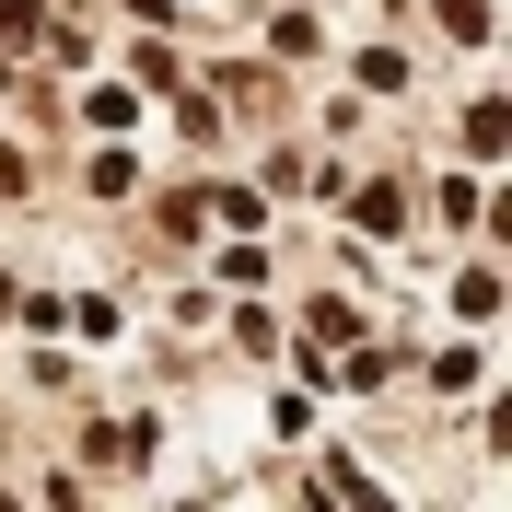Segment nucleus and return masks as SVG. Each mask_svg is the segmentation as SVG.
<instances>
[{"label":"nucleus","mask_w":512,"mask_h":512,"mask_svg":"<svg viewBox=\"0 0 512 512\" xmlns=\"http://www.w3.org/2000/svg\"><path fill=\"white\" fill-rule=\"evenodd\" d=\"M466 152H478V163L512 152V117H501V105H478V117H466Z\"/></svg>","instance_id":"1"},{"label":"nucleus","mask_w":512,"mask_h":512,"mask_svg":"<svg viewBox=\"0 0 512 512\" xmlns=\"http://www.w3.org/2000/svg\"><path fill=\"white\" fill-rule=\"evenodd\" d=\"M350 210H361V233H396V222H408V198H396V187H361Z\"/></svg>","instance_id":"2"},{"label":"nucleus","mask_w":512,"mask_h":512,"mask_svg":"<svg viewBox=\"0 0 512 512\" xmlns=\"http://www.w3.org/2000/svg\"><path fill=\"white\" fill-rule=\"evenodd\" d=\"M0 35H47V12L35 0H0Z\"/></svg>","instance_id":"3"}]
</instances>
